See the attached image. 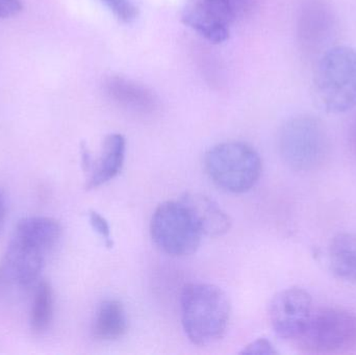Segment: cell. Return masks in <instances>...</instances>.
I'll use <instances>...</instances> for the list:
<instances>
[{
	"label": "cell",
	"mask_w": 356,
	"mask_h": 355,
	"mask_svg": "<svg viewBox=\"0 0 356 355\" xmlns=\"http://www.w3.org/2000/svg\"><path fill=\"white\" fill-rule=\"evenodd\" d=\"M180 310L184 333L195 345H211L225 336L232 308L227 295L220 288L188 283L180 296Z\"/></svg>",
	"instance_id": "cell-1"
},
{
	"label": "cell",
	"mask_w": 356,
	"mask_h": 355,
	"mask_svg": "<svg viewBox=\"0 0 356 355\" xmlns=\"http://www.w3.org/2000/svg\"><path fill=\"white\" fill-rule=\"evenodd\" d=\"M318 106L330 114H342L356 106V49L334 46L322 54L314 79Z\"/></svg>",
	"instance_id": "cell-2"
},
{
	"label": "cell",
	"mask_w": 356,
	"mask_h": 355,
	"mask_svg": "<svg viewBox=\"0 0 356 355\" xmlns=\"http://www.w3.org/2000/svg\"><path fill=\"white\" fill-rule=\"evenodd\" d=\"M330 138L317 117L300 115L284 123L278 137V149L284 164L298 172L319 170L330 156Z\"/></svg>",
	"instance_id": "cell-3"
},
{
	"label": "cell",
	"mask_w": 356,
	"mask_h": 355,
	"mask_svg": "<svg viewBox=\"0 0 356 355\" xmlns=\"http://www.w3.org/2000/svg\"><path fill=\"white\" fill-rule=\"evenodd\" d=\"M204 167L217 187L241 194L257 185L263 163L254 148L244 142L232 141L211 148L205 154Z\"/></svg>",
	"instance_id": "cell-4"
},
{
	"label": "cell",
	"mask_w": 356,
	"mask_h": 355,
	"mask_svg": "<svg viewBox=\"0 0 356 355\" xmlns=\"http://www.w3.org/2000/svg\"><path fill=\"white\" fill-rule=\"evenodd\" d=\"M297 345L307 354H330L356 346V316L340 308L314 310Z\"/></svg>",
	"instance_id": "cell-5"
},
{
	"label": "cell",
	"mask_w": 356,
	"mask_h": 355,
	"mask_svg": "<svg viewBox=\"0 0 356 355\" xmlns=\"http://www.w3.org/2000/svg\"><path fill=\"white\" fill-rule=\"evenodd\" d=\"M156 245L171 256H188L200 246L202 233L180 201H166L156 208L150 223Z\"/></svg>",
	"instance_id": "cell-6"
},
{
	"label": "cell",
	"mask_w": 356,
	"mask_h": 355,
	"mask_svg": "<svg viewBox=\"0 0 356 355\" xmlns=\"http://www.w3.org/2000/svg\"><path fill=\"white\" fill-rule=\"evenodd\" d=\"M257 0H194L182 14L186 26L213 43L229 38V26L254 8Z\"/></svg>",
	"instance_id": "cell-7"
},
{
	"label": "cell",
	"mask_w": 356,
	"mask_h": 355,
	"mask_svg": "<svg viewBox=\"0 0 356 355\" xmlns=\"http://www.w3.org/2000/svg\"><path fill=\"white\" fill-rule=\"evenodd\" d=\"M313 298L301 288H289L276 294L269 308L272 329L282 339L296 342L313 314Z\"/></svg>",
	"instance_id": "cell-8"
},
{
	"label": "cell",
	"mask_w": 356,
	"mask_h": 355,
	"mask_svg": "<svg viewBox=\"0 0 356 355\" xmlns=\"http://www.w3.org/2000/svg\"><path fill=\"white\" fill-rule=\"evenodd\" d=\"M336 31L337 17L330 4L325 0H305L297 21L301 50L309 54L324 53L330 49Z\"/></svg>",
	"instance_id": "cell-9"
},
{
	"label": "cell",
	"mask_w": 356,
	"mask_h": 355,
	"mask_svg": "<svg viewBox=\"0 0 356 355\" xmlns=\"http://www.w3.org/2000/svg\"><path fill=\"white\" fill-rule=\"evenodd\" d=\"M44 251L14 238L0 262V291L8 286L29 288L43 268Z\"/></svg>",
	"instance_id": "cell-10"
},
{
	"label": "cell",
	"mask_w": 356,
	"mask_h": 355,
	"mask_svg": "<svg viewBox=\"0 0 356 355\" xmlns=\"http://www.w3.org/2000/svg\"><path fill=\"white\" fill-rule=\"evenodd\" d=\"M179 201L186 206L203 236L218 238L229 231L232 227L229 216L207 196L186 193Z\"/></svg>",
	"instance_id": "cell-11"
},
{
	"label": "cell",
	"mask_w": 356,
	"mask_h": 355,
	"mask_svg": "<svg viewBox=\"0 0 356 355\" xmlns=\"http://www.w3.org/2000/svg\"><path fill=\"white\" fill-rule=\"evenodd\" d=\"M127 141L120 133H112L104 139L102 154L96 162L92 160L90 176L86 188L96 189L108 183L120 173L125 158Z\"/></svg>",
	"instance_id": "cell-12"
},
{
	"label": "cell",
	"mask_w": 356,
	"mask_h": 355,
	"mask_svg": "<svg viewBox=\"0 0 356 355\" xmlns=\"http://www.w3.org/2000/svg\"><path fill=\"white\" fill-rule=\"evenodd\" d=\"M106 95L122 108L134 112L152 113L158 106L156 96L145 85L123 76H111L104 83Z\"/></svg>",
	"instance_id": "cell-13"
},
{
	"label": "cell",
	"mask_w": 356,
	"mask_h": 355,
	"mask_svg": "<svg viewBox=\"0 0 356 355\" xmlns=\"http://www.w3.org/2000/svg\"><path fill=\"white\" fill-rule=\"evenodd\" d=\"M62 225L50 217H26L16 227L15 238L44 252L54 247L62 236Z\"/></svg>",
	"instance_id": "cell-14"
},
{
	"label": "cell",
	"mask_w": 356,
	"mask_h": 355,
	"mask_svg": "<svg viewBox=\"0 0 356 355\" xmlns=\"http://www.w3.org/2000/svg\"><path fill=\"white\" fill-rule=\"evenodd\" d=\"M328 262L334 276L356 283V233H338L328 246Z\"/></svg>",
	"instance_id": "cell-15"
},
{
	"label": "cell",
	"mask_w": 356,
	"mask_h": 355,
	"mask_svg": "<svg viewBox=\"0 0 356 355\" xmlns=\"http://www.w3.org/2000/svg\"><path fill=\"white\" fill-rule=\"evenodd\" d=\"M127 331V317L124 306L116 299L102 302L94 319L93 333L100 341H116Z\"/></svg>",
	"instance_id": "cell-16"
},
{
	"label": "cell",
	"mask_w": 356,
	"mask_h": 355,
	"mask_svg": "<svg viewBox=\"0 0 356 355\" xmlns=\"http://www.w3.org/2000/svg\"><path fill=\"white\" fill-rule=\"evenodd\" d=\"M54 314V294L47 281H42L35 290L31 310V325L35 333H41L49 327Z\"/></svg>",
	"instance_id": "cell-17"
},
{
	"label": "cell",
	"mask_w": 356,
	"mask_h": 355,
	"mask_svg": "<svg viewBox=\"0 0 356 355\" xmlns=\"http://www.w3.org/2000/svg\"><path fill=\"white\" fill-rule=\"evenodd\" d=\"M118 20L129 23L138 16V8L131 0H100Z\"/></svg>",
	"instance_id": "cell-18"
},
{
	"label": "cell",
	"mask_w": 356,
	"mask_h": 355,
	"mask_svg": "<svg viewBox=\"0 0 356 355\" xmlns=\"http://www.w3.org/2000/svg\"><path fill=\"white\" fill-rule=\"evenodd\" d=\"M89 218L92 227L95 229L96 233H97L100 237L104 238L106 245L111 247L113 243L112 239H111V229L108 221H106V218L102 217L99 213L95 212V210H91V212H90Z\"/></svg>",
	"instance_id": "cell-19"
},
{
	"label": "cell",
	"mask_w": 356,
	"mask_h": 355,
	"mask_svg": "<svg viewBox=\"0 0 356 355\" xmlns=\"http://www.w3.org/2000/svg\"><path fill=\"white\" fill-rule=\"evenodd\" d=\"M242 354H276L274 346L272 345L271 342L266 339H257L255 341L251 342L249 345L244 347Z\"/></svg>",
	"instance_id": "cell-20"
},
{
	"label": "cell",
	"mask_w": 356,
	"mask_h": 355,
	"mask_svg": "<svg viewBox=\"0 0 356 355\" xmlns=\"http://www.w3.org/2000/svg\"><path fill=\"white\" fill-rule=\"evenodd\" d=\"M22 8L21 0H0V19L16 16Z\"/></svg>",
	"instance_id": "cell-21"
},
{
	"label": "cell",
	"mask_w": 356,
	"mask_h": 355,
	"mask_svg": "<svg viewBox=\"0 0 356 355\" xmlns=\"http://www.w3.org/2000/svg\"><path fill=\"white\" fill-rule=\"evenodd\" d=\"M6 217V200H4L3 195L0 192V231L3 229L4 221Z\"/></svg>",
	"instance_id": "cell-22"
}]
</instances>
